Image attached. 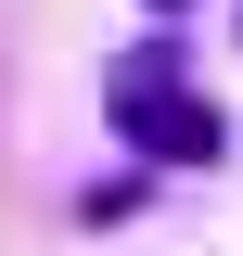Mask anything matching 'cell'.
<instances>
[{
    "label": "cell",
    "instance_id": "7a4b0ae2",
    "mask_svg": "<svg viewBox=\"0 0 243 256\" xmlns=\"http://www.w3.org/2000/svg\"><path fill=\"white\" fill-rule=\"evenodd\" d=\"M154 13H192V0H154Z\"/></svg>",
    "mask_w": 243,
    "mask_h": 256
},
{
    "label": "cell",
    "instance_id": "6da1fadb",
    "mask_svg": "<svg viewBox=\"0 0 243 256\" xmlns=\"http://www.w3.org/2000/svg\"><path fill=\"white\" fill-rule=\"evenodd\" d=\"M102 116H116V141H128V154H154V166H218V154H230L218 102L180 77V52H166V38L116 52V77H102Z\"/></svg>",
    "mask_w": 243,
    "mask_h": 256
}]
</instances>
